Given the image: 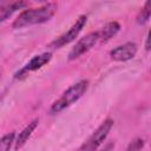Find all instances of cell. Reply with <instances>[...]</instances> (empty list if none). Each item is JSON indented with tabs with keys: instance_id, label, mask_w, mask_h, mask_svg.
<instances>
[{
	"instance_id": "obj_13",
	"label": "cell",
	"mask_w": 151,
	"mask_h": 151,
	"mask_svg": "<svg viewBox=\"0 0 151 151\" xmlns=\"http://www.w3.org/2000/svg\"><path fill=\"white\" fill-rule=\"evenodd\" d=\"M143 146H144V139L137 138V139H134L133 142L130 143V145L127 146V150L129 151H136V150H140Z\"/></svg>"
},
{
	"instance_id": "obj_5",
	"label": "cell",
	"mask_w": 151,
	"mask_h": 151,
	"mask_svg": "<svg viewBox=\"0 0 151 151\" xmlns=\"http://www.w3.org/2000/svg\"><path fill=\"white\" fill-rule=\"evenodd\" d=\"M99 41V32H91L86 34L85 37L80 38L77 44L72 47V50L68 53V60H74L81 57L84 53L90 51L97 42Z\"/></svg>"
},
{
	"instance_id": "obj_12",
	"label": "cell",
	"mask_w": 151,
	"mask_h": 151,
	"mask_svg": "<svg viewBox=\"0 0 151 151\" xmlns=\"http://www.w3.org/2000/svg\"><path fill=\"white\" fill-rule=\"evenodd\" d=\"M14 137H15V133L14 132L7 133L4 137H1L0 138V151H7V150H9L11 146H12V144L14 143Z\"/></svg>"
},
{
	"instance_id": "obj_4",
	"label": "cell",
	"mask_w": 151,
	"mask_h": 151,
	"mask_svg": "<svg viewBox=\"0 0 151 151\" xmlns=\"http://www.w3.org/2000/svg\"><path fill=\"white\" fill-rule=\"evenodd\" d=\"M86 21H87V17H86V15H80V17L77 19V21L71 26V28H70L67 32H65L64 34H61L60 37H58L57 39H54V40L48 45V47L55 50V48H60V47H63V46H65V45L72 42V41L79 35V33L81 32V29L85 27Z\"/></svg>"
},
{
	"instance_id": "obj_7",
	"label": "cell",
	"mask_w": 151,
	"mask_h": 151,
	"mask_svg": "<svg viewBox=\"0 0 151 151\" xmlns=\"http://www.w3.org/2000/svg\"><path fill=\"white\" fill-rule=\"evenodd\" d=\"M137 50L138 47L134 42H131V41L125 42L113 48L110 52V57L112 60H116V61H127V60H131L136 55Z\"/></svg>"
},
{
	"instance_id": "obj_2",
	"label": "cell",
	"mask_w": 151,
	"mask_h": 151,
	"mask_svg": "<svg viewBox=\"0 0 151 151\" xmlns=\"http://www.w3.org/2000/svg\"><path fill=\"white\" fill-rule=\"evenodd\" d=\"M87 87H88L87 80H80V81L76 83L74 85L70 86L61 94V97L52 104V106L50 109V113L57 114V113L64 111L65 109H67L68 106H71L73 103H76L78 99H80L83 97V94L86 92Z\"/></svg>"
},
{
	"instance_id": "obj_11",
	"label": "cell",
	"mask_w": 151,
	"mask_h": 151,
	"mask_svg": "<svg viewBox=\"0 0 151 151\" xmlns=\"http://www.w3.org/2000/svg\"><path fill=\"white\" fill-rule=\"evenodd\" d=\"M150 14H151V9H150V0H146L144 7L142 8L140 13H139L138 17H137V22H138L139 25H144V24H146V22L149 21V19H150Z\"/></svg>"
},
{
	"instance_id": "obj_9",
	"label": "cell",
	"mask_w": 151,
	"mask_h": 151,
	"mask_svg": "<svg viewBox=\"0 0 151 151\" xmlns=\"http://www.w3.org/2000/svg\"><path fill=\"white\" fill-rule=\"evenodd\" d=\"M38 123H39V120L38 119H34V120H32L20 133H19V136H18V138H17V140H14L15 142V149L18 150V149H20V147H22L24 145H25V143L28 140V138L31 137V134L33 133V131L35 130V127L38 126Z\"/></svg>"
},
{
	"instance_id": "obj_10",
	"label": "cell",
	"mask_w": 151,
	"mask_h": 151,
	"mask_svg": "<svg viewBox=\"0 0 151 151\" xmlns=\"http://www.w3.org/2000/svg\"><path fill=\"white\" fill-rule=\"evenodd\" d=\"M120 29V25L117 21H111L107 22L99 32V40L100 41H107L110 40L113 35H116Z\"/></svg>"
},
{
	"instance_id": "obj_6",
	"label": "cell",
	"mask_w": 151,
	"mask_h": 151,
	"mask_svg": "<svg viewBox=\"0 0 151 151\" xmlns=\"http://www.w3.org/2000/svg\"><path fill=\"white\" fill-rule=\"evenodd\" d=\"M52 59V53L51 52H44L41 54H38L35 57H33L19 72L15 73V78H22L26 77L29 72H34L39 68H41L42 66H45L46 64L50 63V60Z\"/></svg>"
},
{
	"instance_id": "obj_14",
	"label": "cell",
	"mask_w": 151,
	"mask_h": 151,
	"mask_svg": "<svg viewBox=\"0 0 151 151\" xmlns=\"http://www.w3.org/2000/svg\"><path fill=\"white\" fill-rule=\"evenodd\" d=\"M149 40H150V38H149V33H147V35H146V42H145V50H146V51H150V44H149Z\"/></svg>"
},
{
	"instance_id": "obj_15",
	"label": "cell",
	"mask_w": 151,
	"mask_h": 151,
	"mask_svg": "<svg viewBox=\"0 0 151 151\" xmlns=\"http://www.w3.org/2000/svg\"><path fill=\"white\" fill-rule=\"evenodd\" d=\"M34 1H37V2H45V1H47V0H34Z\"/></svg>"
},
{
	"instance_id": "obj_3",
	"label": "cell",
	"mask_w": 151,
	"mask_h": 151,
	"mask_svg": "<svg viewBox=\"0 0 151 151\" xmlns=\"http://www.w3.org/2000/svg\"><path fill=\"white\" fill-rule=\"evenodd\" d=\"M113 126V120L107 118L106 120H104L98 127L97 130L88 137V139L80 146V150H86V151H92V150H96L98 149L103 143L104 140L106 139L109 132L111 131Z\"/></svg>"
},
{
	"instance_id": "obj_8",
	"label": "cell",
	"mask_w": 151,
	"mask_h": 151,
	"mask_svg": "<svg viewBox=\"0 0 151 151\" xmlns=\"http://www.w3.org/2000/svg\"><path fill=\"white\" fill-rule=\"evenodd\" d=\"M26 5L27 4H26L25 0H14L12 2L0 5V24L4 22L5 20H7L17 11L26 7Z\"/></svg>"
},
{
	"instance_id": "obj_1",
	"label": "cell",
	"mask_w": 151,
	"mask_h": 151,
	"mask_svg": "<svg viewBox=\"0 0 151 151\" xmlns=\"http://www.w3.org/2000/svg\"><path fill=\"white\" fill-rule=\"evenodd\" d=\"M57 12V5L51 2L39 8L26 9L19 14V17L12 24L13 28H24L32 25H39L48 21Z\"/></svg>"
}]
</instances>
